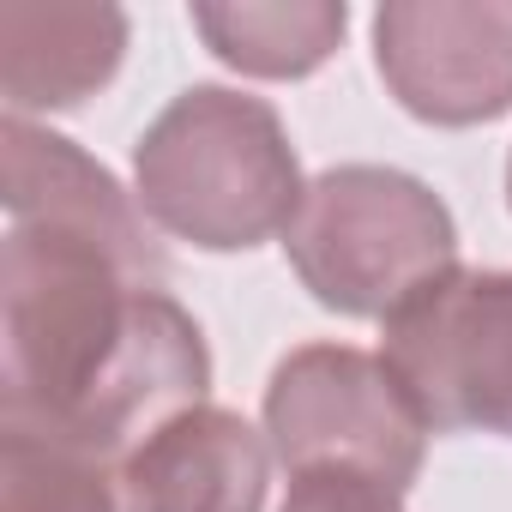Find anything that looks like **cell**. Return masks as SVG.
Segmentation results:
<instances>
[{
	"label": "cell",
	"instance_id": "cell-9",
	"mask_svg": "<svg viewBox=\"0 0 512 512\" xmlns=\"http://www.w3.org/2000/svg\"><path fill=\"white\" fill-rule=\"evenodd\" d=\"M193 31L205 49L247 79H308L326 67L350 31L344 0H229L193 7Z\"/></svg>",
	"mask_w": 512,
	"mask_h": 512
},
{
	"label": "cell",
	"instance_id": "cell-6",
	"mask_svg": "<svg viewBox=\"0 0 512 512\" xmlns=\"http://www.w3.org/2000/svg\"><path fill=\"white\" fill-rule=\"evenodd\" d=\"M374 67L404 115L428 127H482L512 109V7L386 0L374 13Z\"/></svg>",
	"mask_w": 512,
	"mask_h": 512
},
{
	"label": "cell",
	"instance_id": "cell-12",
	"mask_svg": "<svg viewBox=\"0 0 512 512\" xmlns=\"http://www.w3.org/2000/svg\"><path fill=\"white\" fill-rule=\"evenodd\" d=\"M506 205H512V157H506Z\"/></svg>",
	"mask_w": 512,
	"mask_h": 512
},
{
	"label": "cell",
	"instance_id": "cell-3",
	"mask_svg": "<svg viewBox=\"0 0 512 512\" xmlns=\"http://www.w3.org/2000/svg\"><path fill=\"white\" fill-rule=\"evenodd\" d=\"M284 253L320 308L392 320L410 296L458 272V223L428 181L386 163H338L308 181Z\"/></svg>",
	"mask_w": 512,
	"mask_h": 512
},
{
	"label": "cell",
	"instance_id": "cell-5",
	"mask_svg": "<svg viewBox=\"0 0 512 512\" xmlns=\"http://www.w3.org/2000/svg\"><path fill=\"white\" fill-rule=\"evenodd\" d=\"M380 356L428 434L512 440V272H446L386 320Z\"/></svg>",
	"mask_w": 512,
	"mask_h": 512
},
{
	"label": "cell",
	"instance_id": "cell-4",
	"mask_svg": "<svg viewBox=\"0 0 512 512\" xmlns=\"http://www.w3.org/2000/svg\"><path fill=\"white\" fill-rule=\"evenodd\" d=\"M272 458L296 476H362L404 494L428 458V422L386 368L356 344H302L266 386Z\"/></svg>",
	"mask_w": 512,
	"mask_h": 512
},
{
	"label": "cell",
	"instance_id": "cell-10",
	"mask_svg": "<svg viewBox=\"0 0 512 512\" xmlns=\"http://www.w3.org/2000/svg\"><path fill=\"white\" fill-rule=\"evenodd\" d=\"M0 512H121V464L61 434L0 422Z\"/></svg>",
	"mask_w": 512,
	"mask_h": 512
},
{
	"label": "cell",
	"instance_id": "cell-1",
	"mask_svg": "<svg viewBox=\"0 0 512 512\" xmlns=\"http://www.w3.org/2000/svg\"><path fill=\"white\" fill-rule=\"evenodd\" d=\"M0 199V422L127 464L163 422L205 404V332L163 290L139 199L73 139L7 115Z\"/></svg>",
	"mask_w": 512,
	"mask_h": 512
},
{
	"label": "cell",
	"instance_id": "cell-2",
	"mask_svg": "<svg viewBox=\"0 0 512 512\" xmlns=\"http://www.w3.org/2000/svg\"><path fill=\"white\" fill-rule=\"evenodd\" d=\"M302 163L266 97L187 85L133 145L139 211L205 253H247L302 211Z\"/></svg>",
	"mask_w": 512,
	"mask_h": 512
},
{
	"label": "cell",
	"instance_id": "cell-8",
	"mask_svg": "<svg viewBox=\"0 0 512 512\" xmlns=\"http://www.w3.org/2000/svg\"><path fill=\"white\" fill-rule=\"evenodd\" d=\"M127 55V13L91 0H7L0 7V91L7 115H55L97 97Z\"/></svg>",
	"mask_w": 512,
	"mask_h": 512
},
{
	"label": "cell",
	"instance_id": "cell-7",
	"mask_svg": "<svg viewBox=\"0 0 512 512\" xmlns=\"http://www.w3.org/2000/svg\"><path fill=\"white\" fill-rule=\"evenodd\" d=\"M272 440L241 410L193 404L121 464V512H260Z\"/></svg>",
	"mask_w": 512,
	"mask_h": 512
},
{
	"label": "cell",
	"instance_id": "cell-11",
	"mask_svg": "<svg viewBox=\"0 0 512 512\" xmlns=\"http://www.w3.org/2000/svg\"><path fill=\"white\" fill-rule=\"evenodd\" d=\"M278 512H404V494L362 476H296Z\"/></svg>",
	"mask_w": 512,
	"mask_h": 512
}]
</instances>
